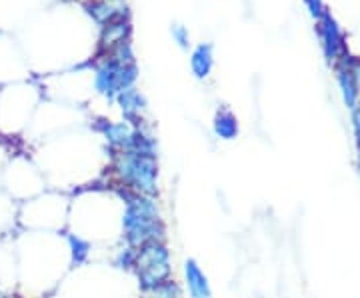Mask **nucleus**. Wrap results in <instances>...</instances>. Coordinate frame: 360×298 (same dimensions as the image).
<instances>
[{"label": "nucleus", "mask_w": 360, "mask_h": 298, "mask_svg": "<svg viewBox=\"0 0 360 298\" xmlns=\"http://www.w3.org/2000/svg\"><path fill=\"white\" fill-rule=\"evenodd\" d=\"M134 271L139 276V285L142 292L150 294L162 283H167L172 274L170 266V250L165 242H148L136 248V262Z\"/></svg>", "instance_id": "obj_3"}, {"label": "nucleus", "mask_w": 360, "mask_h": 298, "mask_svg": "<svg viewBox=\"0 0 360 298\" xmlns=\"http://www.w3.org/2000/svg\"><path fill=\"white\" fill-rule=\"evenodd\" d=\"M134 262H136V248L127 247L124 250H120V252L116 254L115 266L124 268V271H130V268H134Z\"/></svg>", "instance_id": "obj_11"}, {"label": "nucleus", "mask_w": 360, "mask_h": 298, "mask_svg": "<svg viewBox=\"0 0 360 298\" xmlns=\"http://www.w3.org/2000/svg\"><path fill=\"white\" fill-rule=\"evenodd\" d=\"M191 65H193V72L196 77H208V72H210V68H212V48H210L208 44L198 46V48L193 52Z\"/></svg>", "instance_id": "obj_8"}, {"label": "nucleus", "mask_w": 360, "mask_h": 298, "mask_svg": "<svg viewBox=\"0 0 360 298\" xmlns=\"http://www.w3.org/2000/svg\"><path fill=\"white\" fill-rule=\"evenodd\" d=\"M118 103L122 106V112L129 120H134V118L141 115V110L144 108V98L141 96V92L134 91V89H127L118 94Z\"/></svg>", "instance_id": "obj_6"}, {"label": "nucleus", "mask_w": 360, "mask_h": 298, "mask_svg": "<svg viewBox=\"0 0 360 298\" xmlns=\"http://www.w3.org/2000/svg\"><path fill=\"white\" fill-rule=\"evenodd\" d=\"M214 134L222 141H232L238 134V122L231 110H220L214 118Z\"/></svg>", "instance_id": "obj_7"}, {"label": "nucleus", "mask_w": 360, "mask_h": 298, "mask_svg": "<svg viewBox=\"0 0 360 298\" xmlns=\"http://www.w3.org/2000/svg\"><path fill=\"white\" fill-rule=\"evenodd\" d=\"M132 132L134 130L130 129L127 122H118V124H108L104 129V134H106V141L108 144L115 148V150H127L130 144V138H132Z\"/></svg>", "instance_id": "obj_5"}, {"label": "nucleus", "mask_w": 360, "mask_h": 298, "mask_svg": "<svg viewBox=\"0 0 360 298\" xmlns=\"http://www.w3.org/2000/svg\"><path fill=\"white\" fill-rule=\"evenodd\" d=\"M66 240H68V247H70V259H72V264H77V266L84 264L90 254L89 240H84V238L78 236V234H68Z\"/></svg>", "instance_id": "obj_9"}, {"label": "nucleus", "mask_w": 360, "mask_h": 298, "mask_svg": "<svg viewBox=\"0 0 360 298\" xmlns=\"http://www.w3.org/2000/svg\"><path fill=\"white\" fill-rule=\"evenodd\" d=\"M127 202L122 226L129 247L141 248L148 242H165V224L160 219V210L153 196L139 195L129 188L120 190Z\"/></svg>", "instance_id": "obj_1"}, {"label": "nucleus", "mask_w": 360, "mask_h": 298, "mask_svg": "<svg viewBox=\"0 0 360 298\" xmlns=\"http://www.w3.org/2000/svg\"><path fill=\"white\" fill-rule=\"evenodd\" d=\"M172 37L179 40L180 46H186V42H188V37H186V30H184L182 26H172Z\"/></svg>", "instance_id": "obj_12"}, {"label": "nucleus", "mask_w": 360, "mask_h": 298, "mask_svg": "<svg viewBox=\"0 0 360 298\" xmlns=\"http://www.w3.org/2000/svg\"><path fill=\"white\" fill-rule=\"evenodd\" d=\"M90 14L96 18V20H101V22H106V20H112L118 16V13L115 11V6L112 4H106V2H96V4H90Z\"/></svg>", "instance_id": "obj_10"}, {"label": "nucleus", "mask_w": 360, "mask_h": 298, "mask_svg": "<svg viewBox=\"0 0 360 298\" xmlns=\"http://www.w3.org/2000/svg\"><path fill=\"white\" fill-rule=\"evenodd\" d=\"M115 170L118 182L132 193L155 198L158 195V167L155 156L141 155L134 150H120L115 158Z\"/></svg>", "instance_id": "obj_2"}, {"label": "nucleus", "mask_w": 360, "mask_h": 298, "mask_svg": "<svg viewBox=\"0 0 360 298\" xmlns=\"http://www.w3.org/2000/svg\"><path fill=\"white\" fill-rule=\"evenodd\" d=\"M184 283H186L191 298H212L210 283L194 259H188L184 262Z\"/></svg>", "instance_id": "obj_4"}]
</instances>
